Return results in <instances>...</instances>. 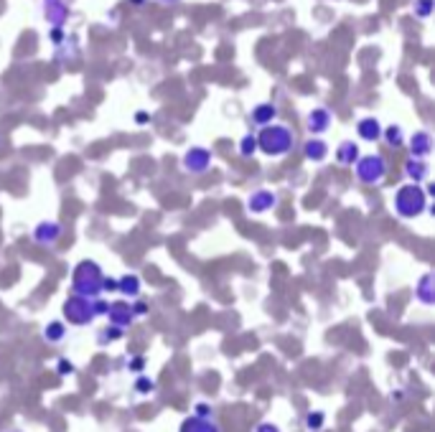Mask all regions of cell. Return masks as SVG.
<instances>
[{"instance_id":"obj_27","label":"cell","mask_w":435,"mask_h":432,"mask_svg":"<svg viewBox=\"0 0 435 432\" xmlns=\"http://www.w3.org/2000/svg\"><path fill=\"white\" fill-rule=\"evenodd\" d=\"M412 13L420 21H428L430 13H433V0H412Z\"/></svg>"},{"instance_id":"obj_5","label":"cell","mask_w":435,"mask_h":432,"mask_svg":"<svg viewBox=\"0 0 435 432\" xmlns=\"http://www.w3.org/2000/svg\"><path fill=\"white\" fill-rule=\"evenodd\" d=\"M354 173H357V181L362 186H380L387 178V158L380 153H369L362 155L354 165Z\"/></svg>"},{"instance_id":"obj_2","label":"cell","mask_w":435,"mask_h":432,"mask_svg":"<svg viewBox=\"0 0 435 432\" xmlns=\"http://www.w3.org/2000/svg\"><path fill=\"white\" fill-rule=\"evenodd\" d=\"M257 138V150L267 158H283L293 150L296 145V135L288 125H278V122H272L267 128H262L260 133L254 135Z\"/></svg>"},{"instance_id":"obj_35","label":"cell","mask_w":435,"mask_h":432,"mask_svg":"<svg viewBox=\"0 0 435 432\" xmlns=\"http://www.w3.org/2000/svg\"><path fill=\"white\" fill-rule=\"evenodd\" d=\"M135 122H138V125H145V122H151V115H148V112H135Z\"/></svg>"},{"instance_id":"obj_11","label":"cell","mask_w":435,"mask_h":432,"mask_svg":"<svg viewBox=\"0 0 435 432\" xmlns=\"http://www.w3.org/2000/svg\"><path fill=\"white\" fill-rule=\"evenodd\" d=\"M280 204V196L270 189H257L247 196V209L252 214H265L270 209H275Z\"/></svg>"},{"instance_id":"obj_12","label":"cell","mask_w":435,"mask_h":432,"mask_svg":"<svg viewBox=\"0 0 435 432\" xmlns=\"http://www.w3.org/2000/svg\"><path fill=\"white\" fill-rule=\"evenodd\" d=\"M433 153V135L428 130H417L410 135V158L425 160Z\"/></svg>"},{"instance_id":"obj_24","label":"cell","mask_w":435,"mask_h":432,"mask_svg":"<svg viewBox=\"0 0 435 432\" xmlns=\"http://www.w3.org/2000/svg\"><path fill=\"white\" fill-rule=\"evenodd\" d=\"M125 333H127V331H120V328H115V326H107V328L100 331L97 341H100V343H115V341H120V338H125Z\"/></svg>"},{"instance_id":"obj_36","label":"cell","mask_w":435,"mask_h":432,"mask_svg":"<svg viewBox=\"0 0 435 432\" xmlns=\"http://www.w3.org/2000/svg\"><path fill=\"white\" fill-rule=\"evenodd\" d=\"M158 3H163V6H176V3H181V0H158Z\"/></svg>"},{"instance_id":"obj_6","label":"cell","mask_w":435,"mask_h":432,"mask_svg":"<svg viewBox=\"0 0 435 432\" xmlns=\"http://www.w3.org/2000/svg\"><path fill=\"white\" fill-rule=\"evenodd\" d=\"M212 150L209 148H204V145H193V148H188L186 153H183V160H181V165H183V171L186 173H191V176H204L209 168H212Z\"/></svg>"},{"instance_id":"obj_16","label":"cell","mask_w":435,"mask_h":432,"mask_svg":"<svg viewBox=\"0 0 435 432\" xmlns=\"http://www.w3.org/2000/svg\"><path fill=\"white\" fill-rule=\"evenodd\" d=\"M275 117H278V107L272 102H262L257 104L252 112H249V122H252L254 128H267V125H272L275 122Z\"/></svg>"},{"instance_id":"obj_23","label":"cell","mask_w":435,"mask_h":432,"mask_svg":"<svg viewBox=\"0 0 435 432\" xmlns=\"http://www.w3.org/2000/svg\"><path fill=\"white\" fill-rule=\"evenodd\" d=\"M303 425H306V430L308 432H321L323 430V425H326V412L313 409V412H308L306 417H303Z\"/></svg>"},{"instance_id":"obj_29","label":"cell","mask_w":435,"mask_h":432,"mask_svg":"<svg viewBox=\"0 0 435 432\" xmlns=\"http://www.w3.org/2000/svg\"><path fill=\"white\" fill-rule=\"evenodd\" d=\"M74 372H77L74 361H69V359H59V361H56V374H59V377H72Z\"/></svg>"},{"instance_id":"obj_33","label":"cell","mask_w":435,"mask_h":432,"mask_svg":"<svg viewBox=\"0 0 435 432\" xmlns=\"http://www.w3.org/2000/svg\"><path fill=\"white\" fill-rule=\"evenodd\" d=\"M102 292H117V277H104Z\"/></svg>"},{"instance_id":"obj_15","label":"cell","mask_w":435,"mask_h":432,"mask_svg":"<svg viewBox=\"0 0 435 432\" xmlns=\"http://www.w3.org/2000/svg\"><path fill=\"white\" fill-rule=\"evenodd\" d=\"M333 158H336L338 165H344V168H351V165H357V160L362 158V150L354 140H344L338 143L336 153H333Z\"/></svg>"},{"instance_id":"obj_18","label":"cell","mask_w":435,"mask_h":432,"mask_svg":"<svg viewBox=\"0 0 435 432\" xmlns=\"http://www.w3.org/2000/svg\"><path fill=\"white\" fill-rule=\"evenodd\" d=\"M357 135L364 143H377L382 140V122L377 117H362L357 122Z\"/></svg>"},{"instance_id":"obj_10","label":"cell","mask_w":435,"mask_h":432,"mask_svg":"<svg viewBox=\"0 0 435 432\" xmlns=\"http://www.w3.org/2000/svg\"><path fill=\"white\" fill-rule=\"evenodd\" d=\"M331 122H333V115L328 107H313L308 112V117H306V130L311 133V138H318V135L328 133Z\"/></svg>"},{"instance_id":"obj_30","label":"cell","mask_w":435,"mask_h":432,"mask_svg":"<svg viewBox=\"0 0 435 432\" xmlns=\"http://www.w3.org/2000/svg\"><path fill=\"white\" fill-rule=\"evenodd\" d=\"M143 369H145V356H130V359H127V372H133L140 377Z\"/></svg>"},{"instance_id":"obj_26","label":"cell","mask_w":435,"mask_h":432,"mask_svg":"<svg viewBox=\"0 0 435 432\" xmlns=\"http://www.w3.org/2000/svg\"><path fill=\"white\" fill-rule=\"evenodd\" d=\"M156 387H158L156 379H151V377H145V374H140V377L135 379V387H133V389L138 392V394L145 397V394H153V392H156Z\"/></svg>"},{"instance_id":"obj_21","label":"cell","mask_w":435,"mask_h":432,"mask_svg":"<svg viewBox=\"0 0 435 432\" xmlns=\"http://www.w3.org/2000/svg\"><path fill=\"white\" fill-rule=\"evenodd\" d=\"M43 341L46 343H61L64 338H67V323L64 321H51V323H46L43 326Z\"/></svg>"},{"instance_id":"obj_34","label":"cell","mask_w":435,"mask_h":432,"mask_svg":"<svg viewBox=\"0 0 435 432\" xmlns=\"http://www.w3.org/2000/svg\"><path fill=\"white\" fill-rule=\"evenodd\" d=\"M254 432H280V427L275 422H260Z\"/></svg>"},{"instance_id":"obj_7","label":"cell","mask_w":435,"mask_h":432,"mask_svg":"<svg viewBox=\"0 0 435 432\" xmlns=\"http://www.w3.org/2000/svg\"><path fill=\"white\" fill-rule=\"evenodd\" d=\"M61 237H64V226L54 219H43L33 226V242L41 247H56Z\"/></svg>"},{"instance_id":"obj_28","label":"cell","mask_w":435,"mask_h":432,"mask_svg":"<svg viewBox=\"0 0 435 432\" xmlns=\"http://www.w3.org/2000/svg\"><path fill=\"white\" fill-rule=\"evenodd\" d=\"M193 417H199V420H214V407L209 402H196L193 404Z\"/></svg>"},{"instance_id":"obj_17","label":"cell","mask_w":435,"mask_h":432,"mask_svg":"<svg viewBox=\"0 0 435 432\" xmlns=\"http://www.w3.org/2000/svg\"><path fill=\"white\" fill-rule=\"evenodd\" d=\"M303 155L311 163H323L328 158V143L323 138H308L303 143Z\"/></svg>"},{"instance_id":"obj_4","label":"cell","mask_w":435,"mask_h":432,"mask_svg":"<svg viewBox=\"0 0 435 432\" xmlns=\"http://www.w3.org/2000/svg\"><path fill=\"white\" fill-rule=\"evenodd\" d=\"M392 206L402 219H417L420 214L428 211V194L415 183H405L394 191Z\"/></svg>"},{"instance_id":"obj_22","label":"cell","mask_w":435,"mask_h":432,"mask_svg":"<svg viewBox=\"0 0 435 432\" xmlns=\"http://www.w3.org/2000/svg\"><path fill=\"white\" fill-rule=\"evenodd\" d=\"M382 140L397 150V148L405 145V130L399 128V125H387V128H382Z\"/></svg>"},{"instance_id":"obj_38","label":"cell","mask_w":435,"mask_h":432,"mask_svg":"<svg viewBox=\"0 0 435 432\" xmlns=\"http://www.w3.org/2000/svg\"><path fill=\"white\" fill-rule=\"evenodd\" d=\"M11 432H21V430H11Z\"/></svg>"},{"instance_id":"obj_8","label":"cell","mask_w":435,"mask_h":432,"mask_svg":"<svg viewBox=\"0 0 435 432\" xmlns=\"http://www.w3.org/2000/svg\"><path fill=\"white\" fill-rule=\"evenodd\" d=\"M41 13L51 28H64L72 11H69L67 0H41Z\"/></svg>"},{"instance_id":"obj_1","label":"cell","mask_w":435,"mask_h":432,"mask_svg":"<svg viewBox=\"0 0 435 432\" xmlns=\"http://www.w3.org/2000/svg\"><path fill=\"white\" fill-rule=\"evenodd\" d=\"M109 303L102 298L97 300H87V298H79V295H72V298L64 300V308H61V318L64 323L69 326H90L95 323L97 318H102L107 313Z\"/></svg>"},{"instance_id":"obj_20","label":"cell","mask_w":435,"mask_h":432,"mask_svg":"<svg viewBox=\"0 0 435 432\" xmlns=\"http://www.w3.org/2000/svg\"><path fill=\"white\" fill-rule=\"evenodd\" d=\"M178 432H222L214 420H199V417H186L178 427Z\"/></svg>"},{"instance_id":"obj_37","label":"cell","mask_w":435,"mask_h":432,"mask_svg":"<svg viewBox=\"0 0 435 432\" xmlns=\"http://www.w3.org/2000/svg\"><path fill=\"white\" fill-rule=\"evenodd\" d=\"M133 3H143V0H133Z\"/></svg>"},{"instance_id":"obj_9","label":"cell","mask_w":435,"mask_h":432,"mask_svg":"<svg viewBox=\"0 0 435 432\" xmlns=\"http://www.w3.org/2000/svg\"><path fill=\"white\" fill-rule=\"evenodd\" d=\"M104 318L109 321V326H115V328H120V331H127L130 326H133V321H135V316H133V311H130V303H127V300L109 303Z\"/></svg>"},{"instance_id":"obj_31","label":"cell","mask_w":435,"mask_h":432,"mask_svg":"<svg viewBox=\"0 0 435 432\" xmlns=\"http://www.w3.org/2000/svg\"><path fill=\"white\" fill-rule=\"evenodd\" d=\"M130 311H133L135 318H145L148 313H151V305L143 303V300H133V303H130Z\"/></svg>"},{"instance_id":"obj_14","label":"cell","mask_w":435,"mask_h":432,"mask_svg":"<svg viewBox=\"0 0 435 432\" xmlns=\"http://www.w3.org/2000/svg\"><path fill=\"white\" fill-rule=\"evenodd\" d=\"M415 300L423 303L425 308L435 305V275L433 272H425L415 285Z\"/></svg>"},{"instance_id":"obj_32","label":"cell","mask_w":435,"mask_h":432,"mask_svg":"<svg viewBox=\"0 0 435 432\" xmlns=\"http://www.w3.org/2000/svg\"><path fill=\"white\" fill-rule=\"evenodd\" d=\"M64 41H67V33H64V28H51V43H54V46H61Z\"/></svg>"},{"instance_id":"obj_25","label":"cell","mask_w":435,"mask_h":432,"mask_svg":"<svg viewBox=\"0 0 435 432\" xmlns=\"http://www.w3.org/2000/svg\"><path fill=\"white\" fill-rule=\"evenodd\" d=\"M254 153H257V138H254L252 133H247L240 140V155L242 158H252Z\"/></svg>"},{"instance_id":"obj_3","label":"cell","mask_w":435,"mask_h":432,"mask_svg":"<svg viewBox=\"0 0 435 432\" xmlns=\"http://www.w3.org/2000/svg\"><path fill=\"white\" fill-rule=\"evenodd\" d=\"M104 275L95 260H82L72 272V292L79 298L97 300L102 295Z\"/></svg>"},{"instance_id":"obj_19","label":"cell","mask_w":435,"mask_h":432,"mask_svg":"<svg viewBox=\"0 0 435 432\" xmlns=\"http://www.w3.org/2000/svg\"><path fill=\"white\" fill-rule=\"evenodd\" d=\"M405 176H407V181L415 183V186L425 183V178L430 176V165H428V160L407 158V160H405Z\"/></svg>"},{"instance_id":"obj_13","label":"cell","mask_w":435,"mask_h":432,"mask_svg":"<svg viewBox=\"0 0 435 432\" xmlns=\"http://www.w3.org/2000/svg\"><path fill=\"white\" fill-rule=\"evenodd\" d=\"M117 292H120V295L127 300V303L138 300V298H140V292H143V280H140V275L125 272L122 277H117Z\"/></svg>"}]
</instances>
